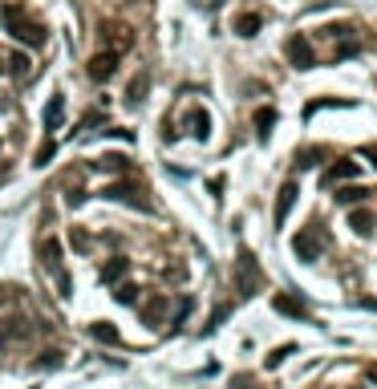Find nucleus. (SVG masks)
<instances>
[{
    "label": "nucleus",
    "mask_w": 377,
    "mask_h": 389,
    "mask_svg": "<svg viewBox=\"0 0 377 389\" xmlns=\"http://www.w3.org/2000/svg\"><path fill=\"white\" fill-rule=\"evenodd\" d=\"M118 57H122V53L102 49V53H93V57H89V69H85V73H89L93 82H110V78L118 73Z\"/></svg>",
    "instance_id": "obj_8"
},
{
    "label": "nucleus",
    "mask_w": 377,
    "mask_h": 389,
    "mask_svg": "<svg viewBox=\"0 0 377 389\" xmlns=\"http://www.w3.org/2000/svg\"><path fill=\"white\" fill-rule=\"evenodd\" d=\"M296 195H300V187H296V178H288V182L280 187V195H276V215H272L276 227H284V223H288V211H293Z\"/></svg>",
    "instance_id": "obj_10"
},
{
    "label": "nucleus",
    "mask_w": 377,
    "mask_h": 389,
    "mask_svg": "<svg viewBox=\"0 0 377 389\" xmlns=\"http://www.w3.org/2000/svg\"><path fill=\"white\" fill-rule=\"evenodd\" d=\"M361 174V163H353V158H336L333 167L325 171V187H341V182H349V178H357Z\"/></svg>",
    "instance_id": "obj_11"
},
{
    "label": "nucleus",
    "mask_w": 377,
    "mask_h": 389,
    "mask_svg": "<svg viewBox=\"0 0 377 389\" xmlns=\"http://www.w3.org/2000/svg\"><path fill=\"white\" fill-rule=\"evenodd\" d=\"M272 308L280 312V316H293V320H304V325H312V312H308V304L293 296V292H276L272 296Z\"/></svg>",
    "instance_id": "obj_7"
},
{
    "label": "nucleus",
    "mask_w": 377,
    "mask_h": 389,
    "mask_svg": "<svg viewBox=\"0 0 377 389\" xmlns=\"http://www.w3.org/2000/svg\"><path fill=\"white\" fill-rule=\"evenodd\" d=\"M284 53H288V61H293V69H312L317 65V53H312V45H308V37H288V45H284Z\"/></svg>",
    "instance_id": "obj_9"
},
{
    "label": "nucleus",
    "mask_w": 377,
    "mask_h": 389,
    "mask_svg": "<svg viewBox=\"0 0 377 389\" xmlns=\"http://www.w3.org/2000/svg\"><path fill=\"white\" fill-rule=\"evenodd\" d=\"M61 118H65V97L57 93V97H49V106H45V134H53V130L61 126Z\"/></svg>",
    "instance_id": "obj_15"
},
{
    "label": "nucleus",
    "mask_w": 377,
    "mask_h": 389,
    "mask_svg": "<svg viewBox=\"0 0 377 389\" xmlns=\"http://www.w3.org/2000/svg\"><path fill=\"white\" fill-rule=\"evenodd\" d=\"M102 195H106V199H118V203H126V207H138V211H146V215L155 211V199H150V191H146L138 178H130V174H126V178H118V182H110Z\"/></svg>",
    "instance_id": "obj_4"
},
{
    "label": "nucleus",
    "mask_w": 377,
    "mask_h": 389,
    "mask_svg": "<svg viewBox=\"0 0 377 389\" xmlns=\"http://www.w3.org/2000/svg\"><path fill=\"white\" fill-rule=\"evenodd\" d=\"M53 150H57V146H53V142H45L41 150H37V167H45V163L53 158Z\"/></svg>",
    "instance_id": "obj_30"
},
{
    "label": "nucleus",
    "mask_w": 377,
    "mask_h": 389,
    "mask_svg": "<svg viewBox=\"0 0 377 389\" xmlns=\"http://www.w3.org/2000/svg\"><path fill=\"white\" fill-rule=\"evenodd\" d=\"M187 126H191V134H195L199 142H207V138H211V118H207V110H191V114H187Z\"/></svg>",
    "instance_id": "obj_16"
},
{
    "label": "nucleus",
    "mask_w": 377,
    "mask_h": 389,
    "mask_svg": "<svg viewBox=\"0 0 377 389\" xmlns=\"http://www.w3.org/2000/svg\"><path fill=\"white\" fill-rule=\"evenodd\" d=\"M365 377H369V381L377 386V361H374V365H365Z\"/></svg>",
    "instance_id": "obj_31"
},
{
    "label": "nucleus",
    "mask_w": 377,
    "mask_h": 389,
    "mask_svg": "<svg viewBox=\"0 0 377 389\" xmlns=\"http://www.w3.org/2000/svg\"><path fill=\"white\" fill-rule=\"evenodd\" d=\"M4 29H8V37H16L21 45H33V49H41L45 37H49V29L29 21V12L21 4H4Z\"/></svg>",
    "instance_id": "obj_2"
},
{
    "label": "nucleus",
    "mask_w": 377,
    "mask_h": 389,
    "mask_svg": "<svg viewBox=\"0 0 377 389\" xmlns=\"http://www.w3.org/2000/svg\"><path fill=\"white\" fill-rule=\"evenodd\" d=\"M41 268L57 280V288H61V296H73V280H69V272H65V252H61V239H53V235H45L41 239Z\"/></svg>",
    "instance_id": "obj_3"
},
{
    "label": "nucleus",
    "mask_w": 377,
    "mask_h": 389,
    "mask_svg": "<svg viewBox=\"0 0 377 389\" xmlns=\"http://www.w3.org/2000/svg\"><path fill=\"white\" fill-rule=\"evenodd\" d=\"M365 154H369V158H374V167H377V146H365Z\"/></svg>",
    "instance_id": "obj_34"
},
{
    "label": "nucleus",
    "mask_w": 377,
    "mask_h": 389,
    "mask_svg": "<svg viewBox=\"0 0 377 389\" xmlns=\"http://www.w3.org/2000/svg\"><path fill=\"white\" fill-rule=\"evenodd\" d=\"M170 308V296H163V292H155L150 300L138 304V316L146 320V325H163V312Z\"/></svg>",
    "instance_id": "obj_12"
},
{
    "label": "nucleus",
    "mask_w": 377,
    "mask_h": 389,
    "mask_svg": "<svg viewBox=\"0 0 377 389\" xmlns=\"http://www.w3.org/2000/svg\"><path fill=\"white\" fill-rule=\"evenodd\" d=\"M349 227L369 239V235H374V215H369V211H353V215H349Z\"/></svg>",
    "instance_id": "obj_21"
},
{
    "label": "nucleus",
    "mask_w": 377,
    "mask_h": 389,
    "mask_svg": "<svg viewBox=\"0 0 377 389\" xmlns=\"http://www.w3.org/2000/svg\"><path fill=\"white\" fill-rule=\"evenodd\" d=\"M89 171H102V174H130V158L126 154H102L89 163Z\"/></svg>",
    "instance_id": "obj_13"
},
{
    "label": "nucleus",
    "mask_w": 377,
    "mask_h": 389,
    "mask_svg": "<svg viewBox=\"0 0 377 389\" xmlns=\"http://www.w3.org/2000/svg\"><path fill=\"white\" fill-rule=\"evenodd\" d=\"M260 29H264V16H260V12H240V16L231 21V33H236V37H255Z\"/></svg>",
    "instance_id": "obj_14"
},
{
    "label": "nucleus",
    "mask_w": 377,
    "mask_h": 389,
    "mask_svg": "<svg viewBox=\"0 0 377 389\" xmlns=\"http://www.w3.org/2000/svg\"><path fill=\"white\" fill-rule=\"evenodd\" d=\"M69 239H73V248H78V252H89V235H85L82 227H73V235H69Z\"/></svg>",
    "instance_id": "obj_28"
},
{
    "label": "nucleus",
    "mask_w": 377,
    "mask_h": 389,
    "mask_svg": "<svg viewBox=\"0 0 377 389\" xmlns=\"http://www.w3.org/2000/svg\"><path fill=\"white\" fill-rule=\"evenodd\" d=\"M89 337H93V341H106V345H118V341H122V337H118V329H114V325H106V320L89 325Z\"/></svg>",
    "instance_id": "obj_20"
},
{
    "label": "nucleus",
    "mask_w": 377,
    "mask_h": 389,
    "mask_svg": "<svg viewBox=\"0 0 377 389\" xmlns=\"http://www.w3.org/2000/svg\"><path fill=\"white\" fill-rule=\"evenodd\" d=\"M118 300L122 304H138V288H134V284H122V288H118Z\"/></svg>",
    "instance_id": "obj_27"
},
{
    "label": "nucleus",
    "mask_w": 377,
    "mask_h": 389,
    "mask_svg": "<svg viewBox=\"0 0 377 389\" xmlns=\"http://www.w3.org/2000/svg\"><path fill=\"white\" fill-rule=\"evenodd\" d=\"M321 158H329V150H325V146H304V150H296V171L317 167Z\"/></svg>",
    "instance_id": "obj_17"
},
{
    "label": "nucleus",
    "mask_w": 377,
    "mask_h": 389,
    "mask_svg": "<svg viewBox=\"0 0 377 389\" xmlns=\"http://www.w3.org/2000/svg\"><path fill=\"white\" fill-rule=\"evenodd\" d=\"M98 37H102V45H106L110 53H126V49L134 45V33L126 29L122 21H102V29H98Z\"/></svg>",
    "instance_id": "obj_6"
},
{
    "label": "nucleus",
    "mask_w": 377,
    "mask_h": 389,
    "mask_svg": "<svg viewBox=\"0 0 377 389\" xmlns=\"http://www.w3.org/2000/svg\"><path fill=\"white\" fill-rule=\"evenodd\" d=\"M195 4H199V8H215V4H219V0H195Z\"/></svg>",
    "instance_id": "obj_33"
},
{
    "label": "nucleus",
    "mask_w": 377,
    "mask_h": 389,
    "mask_svg": "<svg viewBox=\"0 0 377 389\" xmlns=\"http://www.w3.org/2000/svg\"><path fill=\"white\" fill-rule=\"evenodd\" d=\"M231 288H236V304L251 300L255 292H264V272H260V263L251 256L248 248H240L236 252V276H231Z\"/></svg>",
    "instance_id": "obj_1"
},
{
    "label": "nucleus",
    "mask_w": 377,
    "mask_h": 389,
    "mask_svg": "<svg viewBox=\"0 0 377 389\" xmlns=\"http://www.w3.org/2000/svg\"><path fill=\"white\" fill-rule=\"evenodd\" d=\"M272 126H276V110H255V134H260V138H268Z\"/></svg>",
    "instance_id": "obj_22"
},
{
    "label": "nucleus",
    "mask_w": 377,
    "mask_h": 389,
    "mask_svg": "<svg viewBox=\"0 0 377 389\" xmlns=\"http://www.w3.org/2000/svg\"><path fill=\"white\" fill-rule=\"evenodd\" d=\"M4 61H8V57H0V73H4Z\"/></svg>",
    "instance_id": "obj_35"
},
{
    "label": "nucleus",
    "mask_w": 377,
    "mask_h": 389,
    "mask_svg": "<svg viewBox=\"0 0 377 389\" xmlns=\"http://www.w3.org/2000/svg\"><path fill=\"white\" fill-rule=\"evenodd\" d=\"M146 89H150V73H138V78L126 86V106H138V102L146 97Z\"/></svg>",
    "instance_id": "obj_18"
},
{
    "label": "nucleus",
    "mask_w": 377,
    "mask_h": 389,
    "mask_svg": "<svg viewBox=\"0 0 377 389\" xmlns=\"http://www.w3.org/2000/svg\"><path fill=\"white\" fill-rule=\"evenodd\" d=\"M284 357H293V345H280V349H272V353H268V369H276V365H280Z\"/></svg>",
    "instance_id": "obj_26"
},
{
    "label": "nucleus",
    "mask_w": 377,
    "mask_h": 389,
    "mask_svg": "<svg viewBox=\"0 0 377 389\" xmlns=\"http://www.w3.org/2000/svg\"><path fill=\"white\" fill-rule=\"evenodd\" d=\"M4 69L16 73V78H25V73H29V57H25V53H12V57L4 61Z\"/></svg>",
    "instance_id": "obj_24"
},
{
    "label": "nucleus",
    "mask_w": 377,
    "mask_h": 389,
    "mask_svg": "<svg viewBox=\"0 0 377 389\" xmlns=\"http://www.w3.org/2000/svg\"><path fill=\"white\" fill-rule=\"evenodd\" d=\"M325 248H329V231H325L321 223H304V227L293 235V252L304 259V263L321 259V256H325Z\"/></svg>",
    "instance_id": "obj_5"
},
{
    "label": "nucleus",
    "mask_w": 377,
    "mask_h": 389,
    "mask_svg": "<svg viewBox=\"0 0 377 389\" xmlns=\"http://www.w3.org/2000/svg\"><path fill=\"white\" fill-rule=\"evenodd\" d=\"M126 272H130V259H122V256H114L106 268H102V284H118Z\"/></svg>",
    "instance_id": "obj_19"
},
{
    "label": "nucleus",
    "mask_w": 377,
    "mask_h": 389,
    "mask_svg": "<svg viewBox=\"0 0 377 389\" xmlns=\"http://www.w3.org/2000/svg\"><path fill=\"white\" fill-rule=\"evenodd\" d=\"M365 195H369V191H361V187H341V191H336V203H361Z\"/></svg>",
    "instance_id": "obj_25"
},
{
    "label": "nucleus",
    "mask_w": 377,
    "mask_h": 389,
    "mask_svg": "<svg viewBox=\"0 0 377 389\" xmlns=\"http://www.w3.org/2000/svg\"><path fill=\"white\" fill-rule=\"evenodd\" d=\"M231 389H260V386H255V377H248V373H240V377L231 381Z\"/></svg>",
    "instance_id": "obj_29"
},
{
    "label": "nucleus",
    "mask_w": 377,
    "mask_h": 389,
    "mask_svg": "<svg viewBox=\"0 0 377 389\" xmlns=\"http://www.w3.org/2000/svg\"><path fill=\"white\" fill-rule=\"evenodd\" d=\"M325 106H353V97H317V102H308V110H304V114L312 118V114H317V110H325Z\"/></svg>",
    "instance_id": "obj_23"
},
{
    "label": "nucleus",
    "mask_w": 377,
    "mask_h": 389,
    "mask_svg": "<svg viewBox=\"0 0 377 389\" xmlns=\"http://www.w3.org/2000/svg\"><path fill=\"white\" fill-rule=\"evenodd\" d=\"M12 292H16V288H0V304H8V300H12Z\"/></svg>",
    "instance_id": "obj_32"
}]
</instances>
